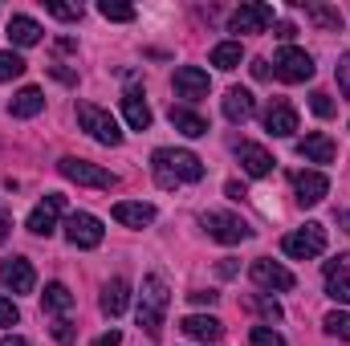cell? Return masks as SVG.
<instances>
[{"mask_svg":"<svg viewBox=\"0 0 350 346\" xmlns=\"http://www.w3.org/2000/svg\"><path fill=\"white\" fill-rule=\"evenodd\" d=\"M151 172H155V183L163 191H175L179 183H200L204 179V159L191 155V151H179V147H159L151 155Z\"/></svg>","mask_w":350,"mask_h":346,"instance_id":"cell-1","label":"cell"},{"mask_svg":"<svg viewBox=\"0 0 350 346\" xmlns=\"http://www.w3.org/2000/svg\"><path fill=\"white\" fill-rule=\"evenodd\" d=\"M167 306H172V293H167V277L163 273H151L143 277V289H139V326L147 330V338H159L163 334V318H167Z\"/></svg>","mask_w":350,"mask_h":346,"instance_id":"cell-2","label":"cell"},{"mask_svg":"<svg viewBox=\"0 0 350 346\" xmlns=\"http://www.w3.org/2000/svg\"><path fill=\"white\" fill-rule=\"evenodd\" d=\"M281 253L293 261H314L326 253V228L318 224V220H310V224H301L297 232H289L285 241H281Z\"/></svg>","mask_w":350,"mask_h":346,"instance_id":"cell-3","label":"cell"},{"mask_svg":"<svg viewBox=\"0 0 350 346\" xmlns=\"http://www.w3.org/2000/svg\"><path fill=\"white\" fill-rule=\"evenodd\" d=\"M200 224H204V228H208V237H212V241H220V245H245V241L253 237L249 220H245V216H237V212H204V216H200Z\"/></svg>","mask_w":350,"mask_h":346,"instance_id":"cell-4","label":"cell"},{"mask_svg":"<svg viewBox=\"0 0 350 346\" xmlns=\"http://www.w3.org/2000/svg\"><path fill=\"white\" fill-rule=\"evenodd\" d=\"M78 122H82V131H86L90 139L102 143V147H118V143H122L118 122H114L102 106H94V102H78Z\"/></svg>","mask_w":350,"mask_h":346,"instance_id":"cell-5","label":"cell"},{"mask_svg":"<svg viewBox=\"0 0 350 346\" xmlns=\"http://www.w3.org/2000/svg\"><path fill=\"white\" fill-rule=\"evenodd\" d=\"M57 172L66 175L70 183L98 187V191H110V187H118V175H114V172H106V168H98V163H90V159H74V155H66V159L57 163Z\"/></svg>","mask_w":350,"mask_h":346,"instance_id":"cell-6","label":"cell"},{"mask_svg":"<svg viewBox=\"0 0 350 346\" xmlns=\"http://www.w3.org/2000/svg\"><path fill=\"white\" fill-rule=\"evenodd\" d=\"M273 74H277L281 82H289V86L310 82V78H314V57H310L306 49H297V45H285V49L273 57Z\"/></svg>","mask_w":350,"mask_h":346,"instance_id":"cell-7","label":"cell"},{"mask_svg":"<svg viewBox=\"0 0 350 346\" xmlns=\"http://www.w3.org/2000/svg\"><path fill=\"white\" fill-rule=\"evenodd\" d=\"M277 25V8L265 4V0H253V4H241L232 16H228V33H265Z\"/></svg>","mask_w":350,"mask_h":346,"instance_id":"cell-8","label":"cell"},{"mask_svg":"<svg viewBox=\"0 0 350 346\" xmlns=\"http://www.w3.org/2000/svg\"><path fill=\"white\" fill-rule=\"evenodd\" d=\"M102 237H106V228H102L98 216H90V212H70V220H66V241H70L74 249H98Z\"/></svg>","mask_w":350,"mask_h":346,"instance_id":"cell-9","label":"cell"},{"mask_svg":"<svg viewBox=\"0 0 350 346\" xmlns=\"http://www.w3.org/2000/svg\"><path fill=\"white\" fill-rule=\"evenodd\" d=\"M0 285H4V289H12V293H33V289H37L33 261L4 257V261H0Z\"/></svg>","mask_w":350,"mask_h":346,"instance_id":"cell-10","label":"cell"},{"mask_svg":"<svg viewBox=\"0 0 350 346\" xmlns=\"http://www.w3.org/2000/svg\"><path fill=\"white\" fill-rule=\"evenodd\" d=\"M62 208H66V196L49 191V196L29 212V232H33V237H53V232H57V216H62Z\"/></svg>","mask_w":350,"mask_h":346,"instance_id":"cell-11","label":"cell"},{"mask_svg":"<svg viewBox=\"0 0 350 346\" xmlns=\"http://www.w3.org/2000/svg\"><path fill=\"white\" fill-rule=\"evenodd\" d=\"M249 277H253V285H257V289H281V293L297 285V277H293L285 265H277V261H265V257L249 265Z\"/></svg>","mask_w":350,"mask_h":346,"instance_id":"cell-12","label":"cell"},{"mask_svg":"<svg viewBox=\"0 0 350 346\" xmlns=\"http://www.w3.org/2000/svg\"><path fill=\"white\" fill-rule=\"evenodd\" d=\"M175 86V98H183V102H200V98H208V70H200V66H179L172 78Z\"/></svg>","mask_w":350,"mask_h":346,"instance_id":"cell-13","label":"cell"},{"mask_svg":"<svg viewBox=\"0 0 350 346\" xmlns=\"http://www.w3.org/2000/svg\"><path fill=\"white\" fill-rule=\"evenodd\" d=\"M322 281H326V293H330L334 302L350 306V253H338L334 261H326Z\"/></svg>","mask_w":350,"mask_h":346,"instance_id":"cell-14","label":"cell"},{"mask_svg":"<svg viewBox=\"0 0 350 346\" xmlns=\"http://www.w3.org/2000/svg\"><path fill=\"white\" fill-rule=\"evenodd\" d=\"M265 131H269L273 139H289V135L297 131V110H293L285 98H273L269 110H265Z\"/></svg>","mask_w":350,"mask_h":346,"instance_id":"cell-15","label":"cell"},{"mask_svg":"<svg viewBox=\"0 0 350 346\" xmlns=\"http://www.w3.org/2000/svg\"><path fill=\"white\" fill-rule=\"evenodd\" d=\"M293 191H297V204L301 208H314L330 196V179L322 172H297L293 175Z\"/></svg>","mask_w":350,"mask_h":346,"instance_id":"cell-16","label":"cell"},{"mask_svg":"<svg viewBox=\"0 0 350 346\" xmlns=\"http://www.w3.org/2000/svg\"><path fill=\"white\" fill-rule=\"evenodd\" d=\"M102 314L106 318H122L126 314V306H131V281L126 277H110L106 285H102Z\"/></svg>","mask_w":350,"mask_h":346,"instance_id":"cell-17","label":"cell"},{"mask_svg":"<svg viewBox=\"0 0 350 346\" xmlns=\"http://www.w3.org/2000/svg\"><path fill=\"white\" fill-rule=\"evenodd\" d=\"M297 155H301L306 163H334V155H338V147H334V139H330V135H322V131H314V135H306V139H297Z\"/></svg>","mask_w":350,"mask_h":346,"instance_id":"cell-18","label":"cell"},{"mask_svg":"<svg viewBox=\"0 0 350 346\" xmlns=\"http://www.w3.org/2000/svg\"><path fill=\"white\" fill-rule=\"evenodd\" d=\"M237 159H241L245 175H253V179L273 175V155L265 151L261 143H237Z\"/></svg>","mask_w":350,"mask_h":346,"instance_id":"cell-19","label":"cell"},{"mask_svg":"<svg viewBox=\"0 0 350 346\" xmlns=\"http://www.w3.org/2000/svg\"><path fill=\"white\" fill-rule=\"evenodd\" d=\"M179 330H183L187 338H196V343H220V334H224L220 318H212V314H187V318L179 322Z\"/></svg>","mask_w":350,"mask_h":346,"instance_id":"cell-20","label":"cell"},{"mask_svg":"<svg viewBox=\"0 0 350 346\" xmlns=\"http://www.w3.org/2000/svg\"><path fill=\"white\" fill-rule=\"evenodd\" d=\"M257 114V98H253V90L245 86H232L224 94V118L228 122H249Z\"/></svg>","mask_w":350,"mask_h":346,"instance_id":"cell-21","label":"cell"},{"mask_svg":"<svg viewBox=\"0 0 350 346\" xmlns=\"http://www.w3.org/2000/svg\"><path fill=\"white\" fill-rule=\"evenodd\" d=\"M122 118L131 122V131H151V106H147V98L139 94V90H126L122 94Z\"/></svg>","mask_w":350,"mask_h":346,"instance_id":"cell-22","label":"cell"},{"mask_svg":"<svg viewBox=\"0 0 350 346\" xmlns=\"http://www.w3.org/2000/svg\"><path fill=\"white\" fill-rule=\"evenodd\" d=\"M110 216H114L118 224H126V228H147V224L155 220V208H151V204H131V200H122V204L110 208Z\"/></svg>","mask_w":350,"mask_h":346,"instance_id":"cell-23","label":"cell"},{"mask_svg":"<svg viewBox=\"0 0 350 346\" xmlns=\"http://www.w3.org/2000/svg\"><path fill=\"white\" fill-rule=\"evenodd\" d=\"M41 110H45V94L37 86H25L12 102H8V114H12V118H37Z\"/></svg>","mask_w":350,"mask_h":346,"instance_id":"cell-24","label":"cell"},{"mask_svg":"<svg viewBox=\"0 0 350 346\" xmlns=\"http://www.w3.org/2000/svg\"><path fill=\"white\" fill-rule=\"evenodd\" d=\"M8 41L12 45H21V49H29V45H37L41 41V25L33 21V16H8Z\"/></svg>","mask_w":350,"mask_h":346,"instance_id":"cell-25","label":"cell"},{"mask_svg":"<svg viewBox=\"0 0 350 346\" xmlns=\"http://www.w3.org/2000/svg\"><path fill=\"white\" fill-rule=\"evenodd\" d=\"M41 306H45V314L66 318V314L74 310V293H70L62 281H49V285H45V293H41Z\"/></svg>","mask_w":350,"mask_h":346,"instance_id":"cell-26","label":"cell"},{"mask_svg":"<svg viewBox=\"0 0 350 346\" xmlns=\"http://www.w3.org/2000/svg\"><path fill=\"white\" fill-rule=\"evenodd\" d=\"M172 127L179 135H187V139H200V135H208V122L196 114V110H187V106H172Z\"/></svg>","mask_w":350,"mask_h":346,"instance_id":"cell-27","label":"cell"},{"mask_svg":"<svg viewBox=\"0 0 350 346\" xmlns=\"http://www.w3.org/2000/svg\"><path fill=\"white\" fill-rule=\"evenodd\" d=\"M306 16H310L318 29H330V33H338V29H342V12H338V8H330V4H306Z\"/></svg>","mask_w":350,"mask_h":346,"instance_id":"cell-28","label":"cell"},{"mask_svg":"<svg viewBox=\"0 0 350 346\" xmlns=\"http://www.w3.org/2000/svg\"><path fill=\"white\" fill-rule=\"evenodd\" d=\"M241 57H245L241 41H220V45L212 49V66H216V70H237V66H241Z\"/></svg>","mask_w":350,"mask_h":346,"instance_id":"cell-29","label":"cell"},{"mask_svg":"<svg viewBox=\"0 0 350 346\" xmlns=\"http://www.w3.org/2000/svg\"><path fill=\"white\" fill-rule=\"evenodd\" d=\"M25 70H29V62H25L16 49H4V53H0V82H12V78H21Z\"/></svg>","mask_w":350,"mask_h":346,"instance_id":"cell-30","label":"cell"},{"mask_svg":"<svg viewBox=\"0 0 350 346\" xmlns=\"http://www.w3.org/2000/svg\"><path fill=\"white\" fill-rule=\"evenodd\" d=\"M322 326H326V334H330V338H338V343H350V314H347V310H330Z\"/></svg>","mask_w":350,"mask_h":346,"instance_id":"cell-31","label":"cell"},{"mask_svg":"<svg viewBox=\"0 0 350 346\" xmlns=\"http://www.w3.org/2000/svg\"><path fill=\"white\" fill-rule=\"evenodd\" d=\"M98 12H102L106 21H118V25H126V21H135V16H139L131 4H114V0H102V4H98Z\"/></svg>","mask_w":350,"mask_h":346,"instance_id":"cell-32","label":"cell"},{"mask_svg":"<svg viewBox=\"0 0 350 346\" xmlns=\"http://www.w3.org/2000/svg\"><path fill=\"white\" fill-rule=\"evenodd\" d=\"M249 346H289V343H285L273 326H253V330H249Z\"/></svg>","mask_w":350,"mask_h":346,"instance_id":"cell-33","label":"cell"},{"mask_svg":"<svg viewBox=\"0 0 350 346\" xmlns=\"http://www.w3.org/2000/svg\"><path fill=\"white\" fill-rule=\"evenodd\" d=\"M45 12H49V16H57V21H82V12H86V8H82V4H62V0H49V4H45Z\"/></svg>","mask_w":350,"mask_h":346,"instance_id":"cell-34","label":"cell"},{"mask_svg":"<svg viewBox=\"0 0 350 346\" xmlns=\"http://www.w3.org/2000/svg\"><path fill=\"white\" fill-rule=\"evenodd\" d=\"M310 110H314L318 118H334L338 106H334V98H330L326 90H314V94H310Z\"/></svg>","mask_w":350,"mask_h":346,"instance_id":"cell-35","label":"cell"},{"mask_svg":"<svg viewBox=\"0 0 350 346\" xmlns=\"http://www.w3.org/2000/svg\"><path fill=\"white\" fill-rule=\"evenodd\" d=\"M249 306H253L261 318H269V322H281V306H277L273 297H265V293H253V297H249Z\"/></svg>","mask_w":350,"mask_h":346,"instance_id":"cell-36","label":"cell"},{"mask_svg":"<svg viewBox=\"0 0 350 346\" xmlns=\"http://www.w3.org/2000/svg\"><path fill=\"white\" fill-rule=\"evenodd\" d=\"M49 330H53V338H57L62 346H74V338H78V330H74V322H70V318H57Z\"/></svg>","mask_w":350,"mask_h":346,"instance_id":"cell-37","label":"cell"},{"mask_svg":"<svg viewBox=\"0 0 350 346\" xmlns=\"http://www.w3.org/2000/svg\"><path fill=\"white\" fill-rule=\"evenodd\" d=\"M16 322H21L16 302H12V297H0V326H16Z\"/></svg>","mask_w":350,"mask_h":346,"instance_id":"cell-38","label":"cell"},{"mask_svg":"<svg viewBox=\"0 0 350 346\" xmlns=\"http://www.w3.org/2000/svg\"><path fill=\"white\" fill-rule=\"evenodd\" d=\"M334 78H338V90L347 94V102H350V53H342V57H338V70H334Z\"/></svg>","mask_w":350,"mask_h":346,"instance_id":"cell-39","label":"cell"},{"mask_svg":"<svg viewBox=\"0 0 350 346\" xmlns=\"http://www.w3.org/2000/svg\"><path fill=\"white\" fill-rule=\"evenodd\" d=\"M191 297V306H216L220 302V293H212V289H196V293H187Z\"/></svg>","mask_w":350,"mask_h":346,"instance_id":"cell-40","label":"cell"},{"mask_svg":"<svg viewBox=\"0 0 350 346\" xmlns=\"http://www.w3.org/2000/svg\"><path fill=\"white\" fill-rule=\"evenodd\" d=\"M49 74H53L57 82H66V86H78V74H74V70H66V66H49Z\"/></svg>","mask_w":350,"mask_h":346,"instance_id":"cell-41","label":"cell"},{"mask_svg":"<svg viewBox=\"0 0 350 346\" xmlns=\"http://www.w3.org/2000/svg\"><path fill=\"white\" fill-rule=\"evenodd\" d=\"M216 273H220L224 281H228V277H237V261H232V257H224L220 265H216Z\"/></svg>","mask_w":350,"mask_h":346,"instance_id":"cell-42","label":"cell"},{"mask_svg":"<svg viewBox=\"0 0 350 346\" xmlns=\"http://www.w3.org/2000/svg\"><path fill=\"white\" fill-rule=\"evenodd\" d=\"M253 78H269V62H265V57H257V62H253Z\"/></svg>","mask_w":350,"mask_h":346,"instance_id":"cell-43","label":"cell"},{"mask_svg":"<svg viewBox=\"0 0 350 346\" xmlns=\"http://www.w3.org/2000/svg\"><path fill=\"white\" fill-rule=\"evenodd\" d=\"M118 343H122V334H118V330H110V334H102L94 346H118Z\"/></svg>","mask_w":350,"mask_h":346,"instance_id":"cell-44","label":"cell"},{"mask_svg":"<svg viewBox=\"0 0 350 346\" xmlns=\"http://www.w3.org/2000/svg\"><path fill=\"white\" fill-rule=\"evenodd\" d=\"M224 191H228V196H232V200H241V196H249V191H245V187H241V183H237V179H232V183H224Z\"/></svg>","mask_w":350,"mask_h":346,"instance_id":"cell-45","label":"cell"},{"mask_svg":"<svg viewBox=\"0 0 350 346\" xmlns=\"http://www.w3.org/2000/svg\"><path fill=\"white\" fill-rule=\"evenodd\" d=\"M8 232H12V220H8V216H4V212H0V245H4V241H8Z\"/></svg>","mask_w":350,"mask_h":346,"instance_id":"cell-46","label":"cell"},{"mask_svg":"<svg viewBox=\"0 0 350 346\" xmlns=\"http://www.w3.org/2000/svg\"><path fill=\"white\" fill-rule=\"evenodd\" d=\"M0 346H29V338H21V334H4Z\"/></svg>","mask_w":350,"mask_h":346,"instance_id":"cell-47","label":"cell"},{"mask_svg":"<svg viewBox=\"0 0 350 346\" xmlns=\"http://www.w3.org/2000/svg\"><path fill=\"white\" fill-rule=\"evenodd\" d=\"M293 33H297V29H293V25H289V21H285V25H277V37H281V41H289V37H293Z\"/></svg>","mask_w":350,"mask_h":346,"instance_id":"cell-48","label":"cell"},{"mask_svg":"<svg viewBox=\"0 0 350 346\" xmlns=\"http://www.w3.org/2000/svg\"><path fill=\"white\" fill-rule=\"evenodd\" d=\"M338 224H342V228L350 232V208H347V212H338Z\"/></svg>","mask_w":350,"mask_h":346,"instance_id":"cell-49","label":"cell"}]
</instances>
